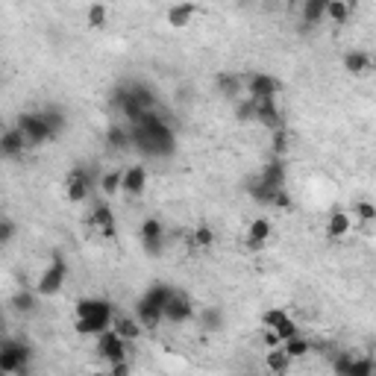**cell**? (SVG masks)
<instances>
[{
	"label": "cell",
	"mask_w": 376,
	"mask_h": 376,
	"mask_svg": "<svg viewBox=\"0 0 376 376\" xmlns=\"http://www.w3.org/2000/svg\"><path fill=\"white\" fill-rule=\"evenodd\" d=\"M291 315L283 309V306H276V309H264L262 315H259V324L264 326V329H276V326H280V324H285V320H288Z\"/></svg>",
	"instance_id": "24"
},
{
	"label": "cell",
	"mask_w": 376,
	"mask_h": 376,
	"mask_svg": "<svg viewBox=\"0 0 376 376\" xmlns=\"http://www.w3.org/2000/svg\"><path fill=\"white\" fill-rule=\"evenodd\" d=\"M336 376H376V361L370 356H353L344 353L336 359Z\"/></svg>",
	"instance_id": "9"
},
{
	"label": "cell",
	"mask_w": 376,
	"mask_h": 376,
	"mask_svg": "<svg viewBox=\"0 0 376 376\" xmlns=\"http://www.w3.org/2000/svg\"><path fill=\"white\" fill-rule=\"evenodd\" d=\"M30 361V347L21 344V341H3L0 347V370L3 373H21Z\"/></svg>",
	"instance_id": "8"
},
{
	"label": "cell",
	"mask_w": 376,
	"mask_h": 376,
	"mask_svg": "<svg viewBox=\"0 0 376 376\" xmlns=\"http://www.w3.org/2000/svg\"><path fill=\"white\" fill-rule=\"evenodd\" d=\"M115 324V309L112 303L103 300V297H82L77 300L74 306V329L80 332V336H103V332H109Z\"/></svg>",
	"instance_id": "1"
},
{
	"label": "cell",
	"mask_w": 376,
	"mask_h": 376,
	"mask_svg": "<svg viewBox=\"0 0 376 376\" xmlns=\"http://www.w3.org/2000/svg\"><path fill=\"white\" fill-rule=\"evenodd\" d=\"M194 15H197V3H174V6H168V24L174 27V30L188 27L194 21Z\"/></svg>",
	"instance_id": "19"
},
{
	"label": "cell",
	"mask_w": 376,
	"mask_h": 376,
	"mask_svg": "<svg viewBox=\"0 0 376 376\" xmlns=\"http://www.w3.org/2000/svg\"><path fill=\"white\" fill-rule=\"evenodd\" d=\"M89 224H91L97 232H103L106 239H112V235H115V215H112V209H109L106 203L94 209L91 218H89Z\"/></svg>",
	"instance_id": "18"
},
{
	"label": "cell",
	"mask_w": 376,
	"mask_h": 376,
	"mask_svg": "<svg viewBox=\"0 0 376 376\" xmlns=\"http://www.w3.org/2000/svg\"><path fill=\"white\" fill-rule=\"evenodd\" d=\"M291 359L285 350H283V344L280 347H273V350H268V356H264V368H268L273 376H285L288 373V368H291Z\"/></svg>",
	"instance_id": "21"
},
{
	"label": "cell",
	"mask_w": 376,
	"mask_h": 376,
	"mask_svg": "<svg viewBox=\"0 0 376 376\" xmlns=\"http://www.w3.org/2000/svg\"><path fill=\"white\" fill-rule=\"evenodd\" d=\"M138 239H142V247H144L147 256H159L165 250V227L156 218H147L142 224V230H138Z\"/></svg>",
	"instance_id": "11"
},
{
	"label": "cell",
	"mask_w": 376,
	"mask_h": 376,
	"mask_svg": "<svg viewBox=\"0 0 376 376\" xmlns=\"http://www.w3.org/2000/svg\"><path fill=\"white\" fill-rule=\"evenodd\" d=\"M285 191V165L283 159H276L271 165H264L259 179H256V188H250V194L262 203V206H273V200L280 197V194Z\"/></svg>",
	"instance_id": "5"
},
{
	"label": "cell",
	"mask_w": 376,
	"mask_h": 376,
	"mask_svg": "<svg viewBox=\"0 0 376 376\" xmlns=\"http://www.w3.org/2000/svg\"><path fill=\"white\" fill-rule=\"evenodd\" d=\"M174 294H176V288L165 285V283H156V285H150L142 297H138L135 317L142 320L144 329H156L162 324V320H165V306L171 303Z\"/></svg>",
	"instance_id": "4"
},
{
	"label": "cell",
	"mask_w": 376,
	"mask_h": 376,
	"mask_svg": "<svg viewBox=\"0 0 376 376\" xmlns=\"http://www.w3.org/2000/svg\"><path fill=\"white\" fill-rule=\"evenodd\" d=\"M353 227V218L344 212V209H336V212H329V220H326V235L329 239H344L347 232Z\"/></svg>",
	"instance_id": "20"
},
{
	"label": "cell",
	"mask_w": 376,
	"mask_h": 376,
	"mask_svg": "<svg viewBox=\"0 0 376 376\" xmlns=\"http://www.w3.org/2000/svg\"><path fill=\"white\" fill-rule=\"evenodd\" d=\"M283 350H285L291 359H303V356H309V353H312V344H309V338L297 336V338L285 341V344H283Z\"/></svg>",
	"instance_id": "26"
},
{
	"label": "cell",
	"mask_w": 376,
	"mask_h": 376,
	"mask_svg": "<svg viewBox=\"0 0 376 376\" xmlns=\"http://www.w3.org/2000/svg\"><path fill=\"white\" fill-rule=\"evenodd\" d=\"M106 15H109V9H106L103 3L89 6V24H91V27H106Z\"/></svg>",
	"instance_id": "32"
},
{
	"label": "cell",
	"mask_w": 376,
	"mask_h": 376,
	"mask_svg": "<svg viewBox=\"0 0 376 376\" xmlns=\"http://www.w3.org/2000/svg\"><path fill=\"white\" fill-rule=\"evenodd\" d=\"M0 150H3V156L6 159H18L24 156V150H27V142H24V135L18 127H9L3 133V138H0Z\"/></svg>",
	"instance_id": "16"
},
{
	"label": "cell",
	"mask_w": 376,
	"mask_h": 376,
	"mask_svg": "<svg viewBox=\"0 0 376 376\" xmlns=\"http://www.w3.org/2000/svg\"><path fill=\"white\" fill-rule=\"evenodd\" d=\"M109 376H130V361H118V365H109Z\"/></svg>",
	"instance_id": "36"
},
{
	"label": "cell",
	"mask_w": 376,
	"mask_h": 376,
	"mask_svg": "<svg viewBox=\"0 0 376 376\" xmlns=\"http://www.w3.org/2000/svg\"><path fill=\"white\" fill-rule=\"evenodd\" d=\"M320 18H326V3H324V0H315V3L303 6V21L306 24H317Z\"/></svg>",
	"instance_id": "28"
},
{
	"label": "cell",
	"mask_w": 376,
	"mask_h": 376,
	"mask_svg": "<svg viewBox=\"0 0 376 376\" xmlns=\"http://www.w3.org/2000/svg\"><path fill=\"white\" fill-rule=\"evenodd\" d=\"M144 188H147V168L144 165H133V168L123 171V188L121 191L127 194V197H142Z\"/></svg>",
	"instance_id": "14"
},
{
	"label": "cell",
	"mask_w": 376,
	"mask_h": 376,
	"mask_svg": "<svg viewBox=\"0 0 376 376\" xmlns=\"http://www.w3.org/2000/svg\"><path fill=\"white\" fill-rule=\"evenodd\" d=\"M89 191H91V179H89L86 171L77 168V171L68 174V179H65V194H68V200H71V203H82V200L89 197Z\"/></svg>",
	"instance_id": "13"
},
{
	"label": "cell",
	"mask_w": 376,
	"mask_h": 376,
	"mask_svg": "<svg viewBox=\"0 0 376 376\" xmlns=\"http://www.w3.org/2000/svg\"><path fill=\"white\" fill-rule=\"evenodd\" d=\"M283 153H285V130H276L273 133V156L280 159Z\"/></svg>",
	"instance_id": "34"
},
{
	"label": "cell",
	"mask_w": 376,
	"mask_h": 376,
	"mask_svg": "<svg viewBox=\"0 0 376 376\" xmlns=\"http://www.w3.org/2000/svg\"><path fill=\"white\" fill-rule=\"evenodd\" d=\"M353 215H356L359 220H365V224H368V220H376V206H373V203H368V200H359V203L353 206Z\"/></svg>",
	"instance_id": "31"
},
{
	"label": "cell",
	"mask_w": 376,
	"mask_h": 376,
	"mask_svg": "<svg viewBox=\"0 0 376 376\" xmlns=\"http://www.w3.org/2000/svg\"><path fill=\"white\" fill-rule=\"evenodd\" d=\"M247 94H250V100H256V103L276 100V94H280V80H273L268 74L247 77Z\"/></svg>",
	"instance_id": "10"
},
{
	"label": "cell",
	"mask_w": 376,
	"mask_h": 376,
	"mask_svg": "<svg viewBox=\"0 0 376 376\" xmlns=\"http://www.w3.org/2000/svg\"><path fill=\"white\" fill-rule=\"evenodd\" d=\"M133 142V133H127L123 127H109V144L112 147H127Z\"/></svg>",
	"instance_id": "30"
},
{
	"label": "cell",
	"mask_w": 376,
	"mask_h": 376,
	"mask_svg": "<svg viewBox=\"0 0 376 376\" xmlns=\"http://www.w3.org/2000/svg\"><path fill=\"white\" fill-rule=\"evenodd\" d=\"M133 142L144 156H168L174 153V133L165 127V121L156 118V112L144 115L138 123H133Z\"/></svg>",
	"instance_id": "2"
},
{
	"label": "cell",
	"mask_w": 376,
	"mask_h": 376,
	"mask_svg": "<svg viewBox=\"0 0 376 376\" xmlns=\"http://www.w3.org/2000/svg\"><path fill=\"white\" fill-rule=\"evenodd\" d=\"M218 86H220V91H224L227 97H235V94H239V89H241V80L239 77H230V74H220L218 77Z\"/></svg>",
	"instance_id": "29"
},
{
	"label": "cell",
	"mask_w": 376,
	"mask_h": 376,
	"mask_svg": "<svg viewBox=\"0 0 376 376\" xmlns=\"http://www.w3.org/2000/svg\"><path fill=\"white\" fill-rule=\"evenodd\" d=\"M100 188H103L106 197H115V194L123 188V171H121V168L106 171V174H103V179H100Z\"/></svg>",
	"instance_id": "25"
},
{
	"label": "cell",
	"mask_w": 376,
	"mask_h": 376,
	"mask_svg": "<svg viewBox=\"0 0 376 376\" xmlns=\"http://www.w3.org/2000/svg\"><path fill=\"white\" fill-rule=\"evenodd\" d=\"M94 353L103 361H109V365H118V361H127V341H123L115 329H109L103 336L94 338Z\"/></svg>",
	"instance_id": "7"
},
{
	"label": "cell",
	"mask_w": 376,
	"mask_h": 376,
	"mask_svg": "<svg viewBox=\"0 0 376 376\" xmlns=\"http://www.w3.org/2000/svg\"><path fill=\"white\" fill-rule=\"evenodd\" d=\"M12 232H15V227H12V220L6 218L3 224H0V241H3V244H9V241H12Z\"/></svg>",
	"instance_id": "35"
},
{
	"label": "cell",
	"mask_w": 376,
	"mask_h": 376,
	"mask_svg": "<svg viewBox=\"0 0 376 376\" xmlns=\"http://www.w3.org/2000/svg\"><path fill=\"white\" fill-rule=\"evenodd\" d=\"M15 306H18L21 312H33V297L30 294H18L15 297Z\"/></svg>",
	"instance_id": "37"
},
{
	"label": "cell",
	"mask_w": 376,
	"mask_h": 376,
	"mask_svg": "<svg viewBox=\"0 0 376 376\" xmlns=\"http://www.w3.org/2000/svg\"><path fill=\"white\" fill-rule=\"evenodd\" d=\"M326 18L332 24H344L350 18V3H341V0H329L326 3Z\"/></svg>",
	"instance_id": "27"
},
{
	"label": "cell",
	"mask_w": 376,
	"mask_h": 376,
	"mask_svg": "<svg viewBox=\"0 0 376 376\" xmlns=\"http://www.w3.org/2000/svg\"><path fill=\"white\" fill-rule=\"evenodd\" d=\"M212 241H215V232L209 230V227H197V230L191 232V244H197V247H209Z\"/></svg>",
	"instance_id": "33"
},
{
	"label": "cell",
	"mask_w": 376,
	"mask_h": 376,
	"mask_svg": "<svg viewBox=\"0 0 376 376\" xmlns=\"http://www.w3.org/2000/svg\"><path fill=\"white\" fill-rule=\"evenodd\" d=\"M256 121H262L264 127H271L273 133L283 130V115H280V106H276V100H264V103H256Z\"/></svg>",
	"instance_id": "17"
},
{
	"label": "cell",
	"mask_w": 376,
	"mask_h": 376,
	"mask_svg": "<svg viewBox=\"0 0 376 376\" xmlns=\"http://www.w3.org/2000/svg\"><path fill=\"white\" fill-rule=\"evenodd\" d=\"M268 239H271V220L268 218H256L253 224L247 227V247L259 250Z\"/></svg>",
	"instance_id": "22"
},
{
	"label": "cell",
	"mask_w": 376,
	"mask_h": 376,
	"mask_svg": "<svg viewBox=\"0 0 376 376\" xmlns=\"http://www.w3.org/2000/svg\"><path fill=\"white\" fill-rule=\"evenodd\" d=\"M65 280H68V262L57 253V256L47 262V268L38 273L36 294H38V297H57L59 291L65 288Z\"/></svg>",
	"instance_id": "6"
},
{
	"label": "cell",
	"mask_w": 376,
	"mask_h": 376,
	"mask_svg": "<svg viewBox=\"0 0 376 376\" xmlns=\"http://www.w3.org/2000/svg\"><path fill=\"white\" fill-rule=\"evenodd\" d=\"M344 68H347L350 74L361 77V74H368V71H370V57H368V53H359V50L344 53Z\"/></svg>",
	"instance_id": "23"
},
{
	"label": "cell",
	"mask_w": 376,
	"mask_h": 376,
	"mask_svg": "<svg viewBox=\"0 0 376 376\" xmlns=\"http://www.w3.org/2000/svg\"><path fill=\"white\" fill-rule=\"evenodd\" d=\"M191 317H194V303H191V297L183 294V291H176V294L171 297V303L165 306V320H168V324H174V326H179V324H188Z\"/></svg>",
	"instance_id": "12"
},
{
	"label": "cell",
	"mask_w": 376,
	"mask_h": 376,
	"mask_svg": "<svg viewBox=\"0 0 376 376\" xmlns=\"http://www.w3.org/2000/svg\"><path fill=\"white\" fill-rule=\"evenodd\" d=\"M112 329L118 332V336L123 338V341H135V338H142V332H144V326H142V320H138L135 315H115V324H112Z\"/></svg>",
	"instance_id": "15"
},
{
	"label": "cell",
	"mask_w": 376,
	"mask_h": 376,
	"mask_svg": "<svg viewBox=\"0 0 376 376\" xmlns=\"http://www.w3.org/2000/svg\"><path fill=\"white\" fill-rule=\"evenodd\" d=\"M15 127L21 130L27 147H38V144H47L59 135V130L65 127V121L57 112H27L18 118Z\"/></svg>",
	"instance_id": "3"
}]
</instances>
